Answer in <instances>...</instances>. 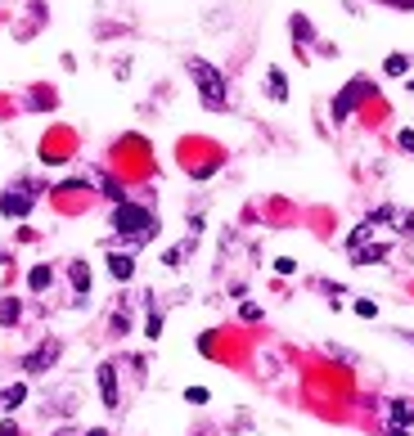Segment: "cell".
Returning <instances> with one entry per match:
<instances>
[{"label": "cell", "mask_w": 414, "mask_h": 436, "mask_svg": "<svg viewBox=\"0 0 414 436\" xmlns=\"http://www.w3.org/2000/svg\"><path fill=\"white\" fill-rule=\"evenodd\" d=\"M23 401H28V382H9V387H0V414H14Z\"/></svg>", "instance_id": "7"}, {"label": "cell", "mask_w": 414, "mask_h": 436, "mask_svg": "<svg viewBox=\"0 0 414 436\" xmlns=\"http://www.w3.org/2000/svg\"><path fill=\"white\" fill-rule=\"evenodd\" d=\"M414 423V405L410 401H387V428H406Z\"/></svg>", "instance_id": "9"}, {"label": "cell", "mask_w": 414, "mask_h": 436, "mask_svg": "<svg viewBox=\"0 0 414 436\" xmlns=\"http://www.w3.org/2000/svg\"><path fill=\"white\" fill-rule=\"evenodd\" d=\"M100 396H104V409H117L122 405V396H117V365H100Z\"/></svg>", "instance_id": "6"}, {"label": "cell", "mask_w": 414, "mask_h": 436, "mask_svg": "<svg viewBox=\"0 0 414 436\" xmlns=\"http://www.w3.org/2000/svg\"><path fill=\"white\" fill-rule=\"evenodd\" d=\"M185 252H189V243H185V248H167L162 265H172V270H176V265H185Z\"/></svg>", "instance_id": "18"}, {"label": "cell", "mask_w": 414, "mask_h": 436, "mask_svg": "<svg viewBox=\"0 0 414 436\" xmlns=\"http://www.w3.org/2000/svg\"><path fill=\"white\" fill-rule=\"evenodd\" d=\"M275 270H279V274H293V270H297V261H293V257H279V261H275Z\"/></svg>", "instance_id": "24"}, {"label": "cell", "mask_w": 414, "mask_h": 436, "mask_svg": "<svg viewBox=\"0 0 414 436\" xmlns=\"http://www.w3.org/2000/svg\"><path fill=\"white\" fill-rule=\"evenodd\" d=\"M68 279H72V288H77V297H86L90 293V265L86 261H72L68 265Z\"/></svg>", "instance_id": "12"}, {"label": "cell", "mask_w": 414, "mask_h": 436, "mask_svg": "<svg viewBox=\"0 0 414 436\" xmlns=\"http://www.w3.org/2000/svg\"><path fill=\"white\" fill-rule=\"evenodd\" d=\"M54 436H77V432H72V428H64V432H54Z\"/></svg>", "instance_id": "30"}, {"label": "cell", "mask_w": 414, "mask_h": 436, "mask_svg": "<svg viewBox=\"0 0 414 436\" xmlns=\"http://www.w3.org/2000/svg\"><path fill=\"white\" fill-rule=\"evenodd\" d=\"M239 315H243V320H248V324H257V320H261V306H252V301H248V306H243Z\"/></svg>", "instance_id": "25"}, {"label": "cell", "mask_w": 414, "mask_h": 436, "mask_svg": "<svg viewBox=\"0 0 414 436\" xmlns=\"http://www.w3.org/2000/svg\"><path fill=\"white\" fill-rule=\"evenodd\" d=\"M144 337H162V315L149 310V324H144Z\"/></svg>", "instance_id": "19"}, {"label": "cell", "mask_w": 414, "mask_h": 436, "mask_svg": "<svg viewBox=\"0 0 414 436\" xmlns=\"http://www.w3.org/2000/svg\"><path fill=\"white\" fill-rule=\"evenodd\" d=\"M383 72H387V77H406V72H410V59H406V54H387V59H383Z\"/></svg>", "instance_id": "15"}, {"label": "cell", "mask_w": 414, "mask_h": 436, "mask_svg": "<svg viewBox=\"0 0 414 436\" xmlns=\"http://www.w3.org/2000/svg\"><path fill=\"white\" fill-rule=\"evenodd\" d=\"M406 90H414V81H406Z\"/></svg>", "instance_id": "31"}, {"label": "cell", "mask_w": 414, "mask_h": 436, "mask_svg": "<svg viewBox=\"0 0 414 436\" xmlns=\"http://www.w3.org/2000/svg\"><path fill=\"white\" fill-rule=\"evenodd\" d=\"M185 401H189V405H207V387H189Z\"/></svg>", "instance_id": "21"}, {"label": "cell", "mask_w": 414, "mask_h": 436, "mask_svg": "<svg viewBox=\"0 0 414 436\" xmlns=\"http://www.w3.org/2000/svg\"><path fill=\"white\" fill-rule=\"evenodd\" d=\"M18 315H23L18 297H0V324H5V329H14V324H18Z\"/></svg>", "instance_id": "14"}, {"label": "cell", "mask_w": 414, "mask_h": 436, "mask_svg": "<svg viewBox=\"0 0 414 436\" xmlns=\"http://www.w3.org/2000/svg\"><path fill=\"white\" fill-rule=\"evenodd\" d=\"M396 144H401V149H406V153L414 157V131H401V135H396Z\"/></svg>", "instance_id": "23"}, {"label": "cell", "mask_w": 414, "mask_h": 436, "mask_svg": "<svg viewBox=\"0 0 414 436\" xmlns=\"http://www.w3.org/2000/svg\"><path fill=\"white\" fill-rule=\"evenodd\" d=\"M113 229H117V234L122 238H126V243H149V238L158 234V216L149 212V207H140V202H117V207H113Z\"/></svg>", "instance_id": "2"}, {"label": "cell", "mask_w": 414, "mask_h": 436, "mask_svg": "<svg viewBox=\"0 0 414 436\" xmlns=\"http://www.w3.org/2000/svg\"><path fill=\"white\" fill-rule=\"evenodd\" d=\"M50 284H54V270H50V265H32V270H28V288H32V293H45Z\"/></svg>", "instance_id": "13"}, {"label": "cell", "mask_w": 414, "mask_h": 436, "mask_svg": "<svg viewBox=\"0 0 414 436\" xmlns=\"http://www.w3.org/2000/svg\"><path fill=\"white\" fill-rule=\"evenodd\" d=\"M356 315H360V320H374V315H379V306H374V301H356Z\"/></svg>", "instance_id": "22"}, {"label": "cell", "mask_w": 414, "mask_h": 436, "mask_svg": "<svg viewBox=\"0 0 414 436\" xmlns=\"http://www.w3.org/2000/svg\"><path fill=\"white\" fill-rule=\"evenodd\" d=\"M32 202H36V189H32V185L5 189V193H0V216H14V221H23V216L32 212Z\"/></svg>", "instance_id": "5"}, {"label": "cell", "mask_w": 414, "mask_h": 436, "mask_svg": "<svg viewBox=\"0 0 414 436\" xmlns=\"http://www.w3.org/2000/svg\"><path fill=\"white\" fill-rule=\"evenodd\" d=\"M387 436H410V432L406 428H387Z\"/></svg>", "instance_id": "28"}, {"label": "cell", "mask_w": 414, "mask_h": 436, "mask_svg": "<svg viewBox=\"0 0 414 436\" xmlns=\"http://www.w3.org/2000/svg\"><path fill=\"white\" fill-rule=\"evenodd\" d=\"M369 90H374V86H369V77H351L347 86H343V95L333 99V117H338V122H347V117H351V108H356V104L365 99V95H369Z\"/></svg>", "instance_id": "4"}, {"label": "cell", "mask_w": 414, "mask_h": 436, "mask_svg": "<svg viewBox=\"0 0 414 436\" xmlns=\"http://www.w3.org/2000/svg\"><path fill=\"white\" fill-rule=\"evenodd\" d=\"M266 95H271L275 104H288V77H284V68L266 72Z\"/></svg>", "instance_id": "11"}, {"label": "cell", "mask_w": 414, "mask_h": 436, "mask_svg": "<svg viewBox=\"0 0 414 436\" xmlns=\"http://www.w3.org/2000/svg\"><path fill=\"white\" fill-rule=\"evenodd\" d=\"M288 28H293V36H297V41H311V23L302 18V14H293V18H288Z\"/></svg>", "instance_id": "17"}, {"label": "cell", "mask_w": 414, "mask_h": 436, "mask_svg": "<svg viewBox=\"0 0 414 436\" xmlns=\"http://www.w3.org/2000/svg\"><path fill=\"white\" fill-rule=\"evenodd\" d=\"M108 274L126 284L131 274H136V257H131V252H108Z\"/></svg>", "instance_id": "8"}, {"label": "cell", "mask_w": 414, "mask_h": 436, "mask_svg": "<svg viewBox=\"0 0 414 436\" xmlns=\"http://www.w3.org/2000/svg\"><path fill=\"white\" fill-rule=\"evenodd\" d=\"M396 229H401V234H410V238H414V212H401V216H396Z\"/></svg>", "instance_id": "20"}, {"label": "cell", "mask_w": 414, "mask_h": 436, "mask_svg": "<svg viewBox=\"0 0 414 436\" xmlns=\"http://www.w3.org/2000/svg\"><path fill=\"white\" fill-rule=\"evenodd\" d=\"M126 333H131V310L117 306V310H113V337H126Z\"/></svg>", "instance_id": "16"}, {"label": "cell", "mask_w": 414, "mask_h": 436, "mask_svg": "<svg viewBox=\"0 0 414 436\" xmlns=\"http://www.w3.org/2000/svg\"><path fill=\"white\" fill-rule=\"evenodd\" d=\"M59 356H64V342H59V337H45L36 351L23 356V373H45V369H54Z\"/></svg>", "instance_id": "3"}, {"label": "cell", "mask_w": 414, "mask_h": 436, "mask_svg": "<svg viewBox=\"0 0 414 436\" xmlns=\"http://www.w3.org/2000/svg\"><path fill=\"white\" fill-rule=\"evenodd\" d=\"M86 436H108V428H90V432H86Z\"/></svg>", "instance_id": "29"}, {"label": "cell", "mask_w": 414, "mask_h": 436, "mask_svg": "<svg viewBox=\"0 0 414 436\" xmlns=\"http://www.w3.org/2000/svg\"><path fill=\"white\" fill-rule=\"evenodd\" d=\"M0 436H18V423H14V418H5V423H0Z\"/></svg>", "instance_id": "27"}, {"label": "cell", "mask_w": 414, "mask_h": 436, "mask_svg": "<svg viewBox=\"0 0 414 436\" xmlns=\"http://www.w3.org/2000/svg\"><path fill=\"white\" fill-rule=\"evenodd\" d=\"M387 257H392V248H387V243H369V248L351 252V261H356V265H383Z\"/></svg>", "instance_id": "10"}, {"label": "cell", "mask_w": 414, "mask_h": 436, "mask_svg": "<svg viewBox=\"0 0 414 436\" xmlns=\"http://www.w3.org/2000/svg\"><path fill=\"white\" fill-rule=\"evenodd\" d=\"M383 5H392V9H401V14H414V0H383Z\"/></svg>", "instance_id": "26"}, {"label": "cell", "mask_w": 414, "mask_h": 436, "mask_svg": "<svg viewBox=\"0 0 414 436\" xmlns=\"http://www.w3.org/2000/svg\"><path fill=\"white\" fill-rule=\"evenodd\" d=\"M410 342H414V333H410Z\"/></svg>", "instance_id": "32"}, {"label": "cell", "mask_w": 414, "mask_h": 436, "mask_svg": "<svg viewBox=\"0 0 414 436\" xmlns=\"http://www.w3.org/2000/svg\"><path fill=\"white\" fill-rule=\"evenodd\" d=\"M189 77H194V90H199L203 108H212V113H221V108H230V81L221 68H212L207 59H189Z\"/></svg>", "instance_id": "1"}]
</instances>
